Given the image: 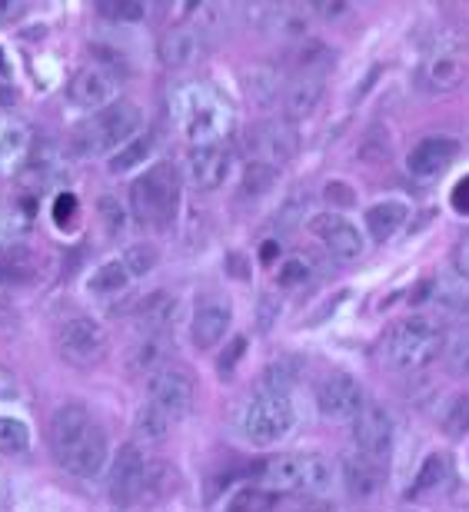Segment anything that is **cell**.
<instances>
[{
	"instance_id": "cell-1",
	"label": "cell",
	"mask_w": 469,
	"mask_h": 512,
	"mask_svg": "<svg viewBox=\"0 0 469 512\" xmlns=\"http://www.w3.org/2000/svg\"><path fill=\"white\" fill-rule=\"evenodd\" d=\"M50 449L54 459L77 479H97L107 469L110 439L87 406L67 403L50 419Z\"/></svg>"
},
{
	"instance_id": "cell-2",
	"label": "cell",
	"mask_w": 469,
	"mask_h": 512,
	"mask_svg": "<svg viewBox=\"0 0 469 512\" xmlns=\"http://www.w3.org/2000/svg\"><path fill=\"white\" fill-rule=\"evenodd\" d=\"M140 127H144L140 107L130 104V100H117V104H110L107 110H97L84 124H77V130L70 133L67 147L80 160L107 157V153H117L120 147H127L140 133Z\"/></svg>"
},
{
	"instance_id": "cell-3",
	"label": "cell",
	"mask_w": 469,
	"mask_h": 512,
	"mask_svg": "<svg viewBox=\"0 0 469 512\" xmlns=\"http://www.w3.org/2000/svg\"><path fill=\"white\" fill-rule=\"evenodd\" d=\"M177 120L180 130L193 147H207L220 143L233 130V107L230 100L210 84H190L177 94Z\"/></svg>"
},
{
	"instance_id": "cell-4",
	"label": "cell",
	"mask_w": 469,
	"mask_h": 512,
	"mask_svg": "<svg viewBox=\"0 0 469 512\" xmlns=\"http://www.w3.org/2000/svg\"><path fill=\"white\" fill-rule=\"evenodd\" d=\"M446 336L433 320L426 316H410V320H400L396 326H390V333L383 336L380 343V356L390 370L400 373H413L430 366L436 356L443 353Z\"/></svg>"
},
{
	"instance_id": "cell-5",
	"label": "cell",
	"mask_w": 469,
	"mask_h": 512,
	"mask_svg": "<svg viewBox=\"0 0 469 512\" xmlns=\"http://www.w3.org/2000/svg\"><path fill=\"white\" fill-rule=\"evenodd\" d=\"M180 207V173L173 163H154L130 183V213L147 227H170Z\"/></svg>"
},
{
	"instance_id": "cell-6",
	"label": "cell",
	"mask_w": 469,
	"mask_h": 512,
	"mask_svg": "<svg viewBox=\"0 0 469 512\" xmlns=\"http://www.w3.org/2000/svg\"><path fill=\"white\" fill-rule=\"evenodd\" d=\"M293 426H297V409H293L290 396L257 393L237 413L240 436L253 446H280L293 433Z\"/></svg>"
},
{
	"instance_id": "cell-7",
	"label": "cell",
	"mask_w": 469,
	"mask_h": 512,
	"mask_svg": "<svg viewBox=\"0 0 469 512\" xmlns=\"http://www.w3.org/2000/svg\"><path fill=\"white\" fill-rule=\"evenodd\" d=\"M466 77H469V50L453 34H443L436 44H430V50L420 60V70H416V84L433 97L460 90L466 84Z\"/></svg>"
},
{
	"instance_id": "cell-8",
	"label": "cell",
	"mask_w": 469,
	"mask_h": 512,
	"mask_svg": "<svg viewBox=\"0 0 469 512\" xmlns=\"http://www.w3.org/2000/svg\"><path fill=\"white\" fill-rule=\"evenodd\" d=\"M54 343H57V353L64 356L70 366H77V370H94L110 353V336L104 330V323L84 313H74V316H67V320H60Z\"/></svg>"
},
{
	"instance_id": "cell-9",
	"label": "cell",
	"mask_w": 469,
	"mask_h": 512,
	"mask_svg": "<svg viewBox=\"0 0 469 512\" xmlns=\"http://www.w3.org/2000/svg\"><path fill=\"white\" fill-rule=\"evenodd\" d=\"M243 153L250 163H267L280 170L300 153V133L290 120H263L243 133Z\"/></svg>"
},
{
	"instance_id": "cell-10",
	"label": "cell",
	"mask_w": 469,
	"mask_h": 512,
	"mask_svg": "<svg viewBox=\"0 0 469 512\" xmlns=\"http://www.w3.org/2000/svg\"><path fill=\"white\" fill-rule=\"evenodd\" d=\"M316 406H320V416L330 419V423H350L360 416V409L366 406V393L356 376L333 370L326 373L320 386H316Z\"/></svg>"
},
{
	"instance_id": "cell-11",
	"label": "cell",
	"mask_w": 469,
	"mask_h": 512,
	"mask_svg": "<svg viewBox=\"0 0 469 512\" xmlns=\"http://www.w3.org/2000/svg\"><path fill=\"white\" fill-rule=\"evenodd\" d=\"M147 403H154L177 423V419L187 416L193 403H197V383H193V376L187 370L170 363L147 380Z\"/></svg>"
},
{
	"instance_id": "cell-12",
	"label": "cell",
	"mask_w": 469,
	"mask_h": 512,
	"mask_svg": "<svg viewBox=\"0 0 469 512\" xmlns=\"http://www.w3.org/2000/svg\"><path fill=\"white\" fill-rule=\"evenodd\" d=\"M117 94H120V74H114L110 67L104 64H84L70 77L67 84V97L70 104H77L80 110H107L110 104H117Z\"/></svg>"
},
{
	"instance_id": "cell-13",
	"label": "cell",
	"mask_w": 469,
	"mask_h": 512,
	"mask_svg": "<svg viewBox=\"0 0 469 512\" xmlns=\"http://www.w3.org/2000/svg\"><path fill=\"white\" fill-rule=\"evenodd\" d=\"M147 489H150V463L137 446H124L114 459V469H110V499L117 506H134L140 503V496Z\"/></svg>"
},
{
	"instance_id": "cell-14",
	"label": "cell",
	"mask_w": 469,
	"mask_h": 512,
	"mask_svg": "<svg viewBox=\"0 0 469 512\" xmlns=\"http://www.w3.org/2000/svg\"><path fill=\"white\" fill-rule=\"evenodd\" d=\"M310 233L333 260H356V256H363L366 250L360 230L336 210H323V213H316V217H310Z\"/></svg>"
},
{
	"instance_id": "cell-15",
	"label": "cell",
	"mask_w": 469,
	"mask_h": 512,
	"mask_svg": "<svg viewBox=\"0 0 469 512\" xmlns=\"http://www.w3.org/2000/svg\"><path fill=\"white\" fill-rule=\"evenodd\" d=\"M353 443H356V453L370 456L373 463H386V456H390L393 419L380 403H373V399H366L360 416L353 419Z\"/></svg>"
},
{
	"instance_id": "cell-16",
	"label": "cell",
	"mask_w": 469,
	"mask_h": 512,
	"mask_svg": "<svg viewBox=\"0 0 469 512\" xmlns=\"http://www.w3.org/2000/svg\"><path fill=\"white\" fill-rule=\"evenodd\" d=\"M203 47H207V34L200 27H193L190 20H177L160 34L157 57L167 70H187L203 57Z\"/></svg>"
},
{
	"instance_id": "cell-17",
	"label": "cell",
	"mask_w": 469,
	"mask_h": 512,
	"mask_svg": "<svg viewBox=\"0 0 469 512\" xmlns=\"http://www.w3.org/2000/svg\"><path fill=\"white\" fill-rule=\"evenodd\" d=\"M183 173L197 190H220L233 173V150L223 143H207V147H190Z\"/></svg>"
},
{
	"instance_id": "cell-18",
	"label": "cell",
	"mask_w": 469,
	"mask_h": 512,
	"mask_svg": "<svg viewBox=\"0 0 469 512\" xmlns=\"http://www.w3.org/2000/svg\"><path fill=\"white\" fill-rule=\"evenodd\" d=\"M456 157H460V143L453 137H426L410 150L406 170L416 180H436L453 167Z\"/></svg>"
},
{
	"instance_id": "cell-19",
	"label": "cell",
	"mask_w": 469,
	"mask_h": 512,
	"mask_svg": "<svg viewBox=\"0 0 469 512\" xmlns=\"http://www.w3.org/2000/svg\"><path fill=\"white\" fill-rule=\"evenodd\" d=\"M233 323V306L230 300H223V296H207L197 313H193V323H190V340L197 350H210V346H217L223 336H227Z\"/></svg>"
},
{
	"instance_id": "cell-20",
	"label": "cell",
	"mask_w": 469,
	"mask_h": 512,
	"mask_svg": "<svg viewBox=\"0 0 469 512\" xmlns=\"http://www.w3.org/2000/svg\"><path fill=\"white\" fill-rule=\"evenodd\" d=\"M340 473H343L346 496H350V499H360V503H366V499H373V496L383 489V463H373L370 456L356 453V449H353L350 456H343Z\"/></svg>"
},
{
	"instance_id": "cell-21",
	"label": "cell",
	"mask_w": 469,
	"mask_h": 512,
	"mask_svg": "<svg viewBox=\"0 0 469 512\" xmlns=\"http://www.w3.org/2000/svg\"><path fill=\"white\" fill-rule=\"evenodd\" d=\"M303 459H307V453L270 456L267 463H260V486H267L277 496L303 493Z\"/></svg>"
},
{
	"instance_id": "cell-22",
	"label": "cell",
	"mask_w": 469,
	"mask_h": 512,
	"mask_svg": "<svg viewBox=\"0 0 469 512\" xmlns=\"http://www.w3.org/2000/svg\"><path fill=\"white\" fill-rule=\"evenodd\" d=\"M177 313H180V300L173 296L170 290H154L147 293L144 300L137 303V326L144 330L147 336H163L177 323Z\"/></svg>"
},
{
	"instance_id": "cell-23",
	"label": "cell",
	"mask_w": 469,
	"mask_h": 512,
	"mask_svg": "<svg viewBox=\"0 0 469 512\" xmlns=\"http://www.w3.org/2000/svg\"><path fill=\"white\" fill-rule=\"evenodd\" d=\"M30 143H34V133H30L27 120L0 110V170H14L20 163H27Z\"/></svg>"
},
{
	"instance_id": "cell-24",
	"label": "cell",
	"mask_w": 469,
	"mask_h": 512,
	"mask_svg": "<svg viewBox=\"0 0 469 512\" xmlns=\"http://www.w3.org/2000/svg\"><path fill=\"white\" fill-rule=\"evenodd\" d=\"M326 84L316 77H297L293 84L283 90V120L297 124V120H307L316 114V107L323 104Z\"/></svg>"
},
{
	"instance_id": "cell-25",
	"label": "cell",
	"mask_w": 469,
	"mask_h": 512,
	"mask_svg": "<svg viewBox=\"0 0 469 512\" xmlns=\"http://www.w3.org/2000/svg\"><path fill=\"white\" fill-rule=\"evenodd\" d=\"M406 217H410V207H406L403 200H383V203H373L363 220H366V233L383 243L400 233Z\"/></svg>"
},
{
	"instance_id": "cell-26",
	"label": "cell",
	"mask_w": 469,
	"mask_h": 512,
	"mask_svg": "<svg viewBox=\"0 0 469 512\" xmlns=\"http://www.w3.org/2000/svg\"><path fill=\"white\" fill-rule=\"evenodd\" d=\"M167 356H170V343H167V336H147V340H140L134 350H130L127 356V370L134 373V376H154L157 370H163V366H170L167 363Z\"/></svg>"
},
{
	"instance_id": "cell-27",
	"label": "cell",
	"mask_w": 469,
	"mask_h": 512,
	"mask_svg": "<svg viewBox=\"0 0 469 512\" xmlns=\"http://www.w3.org/2000/svg\"><path fill=\"white\" fill-rule=\"evenodd\" d=\"M170 429H173V419L163 413V409H157L154 403H144L137 409V416H134L137 443H147V446L163 443V439L170 436Z\"/></svg>"
},
{
	"instance_id": "cell-28",
	"label": "cell",
	"mask_w": 469,
	"mask_h": 512,
	"mask_svg": "<svg viewBox=\"0 0 469 512\" xmlns=\"http://www.w3.org/2000/svg\"><path fill=\"white\" fill-rule=\"evenodd\" d=\"M130 270H127V263H124V256H117V260H107V263H100L94 273H90V293H97V296H110V293H120V290H127L130 286Z\"/></svg>"
},
{
	"instance_id": "cell-29",
	"label": "cell",
	"mask_w": 469,
	"mask_h": 512,
	"mask_svg": "<svg viewBox=\"0 0 469 512\" xmlns=\"http://www.w3.org/2000/svg\"><path fill=\"white\" fill-rule=\"evenodd\" d=\"M333 64H336V54L326 44H303L300 50H293V67L300 70V77L323 80V74Z\"/></svg>"
},
{
	"instance_id": "cell-30",
	"label": "cell",
	"mask_w": 469,
	"mask_h": 512,
	"mask_svg": "<svg viewBox=\"0 0 469 512\" xmlns=\"http://www.w3.org/2000/svg\"><path fill=\"white\" fill-rule=\"evenodd\" d=\"M150 153H154V133H144L140 130L134 140L127 143V147H120L114 157H110V173H127V170H134L140 167Z\"/></svg>"
},
{
	"instance_id": "cell-31",
	"label": "cell",
	"mask_w": 469,
	"mask_h": 512,
	"mask_svg": "<svg viewBox=\"0 0 469 512\" xmlns=\"http://www.w3.org/2000/svg\"><path fill=\"white\" fill-rule=\"evenodd\" d=\"M330 486H333V463L320 453H307V459H303V493L316 499Z\"/></svg>"
},
{
	"instance_id": "cell-32",
	"label": "cell",
	"mask_w": 469,
	"mask_h": 512,
	"mask_svg": "<svg viewBox=\"0 0 469 512\" xmlns=\"http://www.w3.org/2000/svg\"><path fill=\"white\" fill-rule=\"evenodd\" d=\"M440 429L450 439H463L469 433V393H456L450 403L443 406Z\"/></svg>"
},
{
	"instance_id": "cell-33",
	"label": "cell",
	"mask_w": 469,
	"mask_h": 512,
	"mask_svg": "<svg viewBox=\"0 0 469 512\" xmlns=\"http://www.w3.org/2000/svg\"><path fill=\"white\" fill-rule=\"evenodd\" d=\"M277 506V493H270L267 486L253 483L240 493H233V499L227 503V512H270Z\"/></svg>"
},
{
	"instance_id": "cell-34",
	"label": "cell",
	"mask_w": 469,
	"mask_h": 512,
	"mask_svg": "<svg viewBox=\"0 0 469 512\" xmlns=\"http://www.w3.org/2000/svg\"><path fill=\"white\" fill-rule=\"evenodd\" d=\"M280 180V170L277 167H267V163H250L247 170H243V183H240V193L243 197H263V193L273 190V183Z\"/></svg>"
},
{
	"instance_id": "cell-35",
	"label": "cell",
	"mask_w": 469,
	"mask_h": 512,
	"mask_svg": "<svg viewBox=\"0 0 469 512\" xmlns=\"http://www.w3.org/2000/svg\"><path fill=\"white\" fill-rule=\"evenodd\" d=\"M30 446V429L24 419L17 416H0V456L24 453Z\"/></svg>"
},
{
	"instance_id": "cell-36",
	"label": "cell",
	"mask_w": 469,
	"mask_h": 512,
	"mask_svg": "<svg viewBox=\"0 0 469 512\" xmlns=\"http://www.w3.org/2000/svg\"><path fill=\"white\" fill-rule=\"evenodd\" d=\"M37 280V270H34V263L24 260L17 250L14 256H7V260H0V286L4 290H17V286H30Z\"/></svg>"
},
{
	"instance_id": "cell-37",
	"label": "cell",
	"mask_w": 469,
	"mask_h": 512,
	"mask_svg": "<svg viewBox=\"0 0 469 512\" xmlns=\"http://www.w3.org/2000/svg\"><path fill=\"white\" fill-rule=\"evenodd\" d=\"M316 266L310 256H290V260L280 263L277 270V283L283 286V290H300V286H307L313 280Z\"/></svg>"
},
{
	"instance_id": "cell-38",
	"label": "cell",
	"mask_w": 469,
	"mask_h": 512,
	"mask_svg": "<svg viewBox=\"0 0 469 512\" xmlns=\"http://www.w3.org/2000/svg\"><path fill=\"white\" fill-rule=\"evenodd\" d=\"M446 476H450V459L440 456V453L426 456V463L420 466V476H416V483L410 486V496H420V493H426V489H436Z\"/></svg>"
},
{
	"instance_id": "cell-39",
	"label": "cell",
	"mask_w": 469,
	"mask_h": 512,
	"mask_svg": "<svg viewBox=\"0 0 469 512\" xmlns=\"http://www.w3.org/2000/svg\"><path fill=\"white\" fill-rule=\"evenodd\" d=\"M297 383V370H293V363H270L267 373L260 376V393H273V396H287L290 386Z\"/></svg>"
},
{
	"instance_id": "cell-40",
	"label": "cell",
	"mask_w": 469,
	"mask_h": 512,
	"mask_svg": "<svg viewBox=\"0 0 469 512\" xmlns=\"http://www.w3.org/2000/svg\"><path fill=\"white\" fill-rule=\"evenodd\" d=\"M124 263H127L130 276L140 280V276H147L160 263V253L154 243H134L130 250H124Z\"/></svg>"
},
{
	"instance_id": "cell-41",
	"label": "cell",
	"mask_w": 469,
	"mask_h": 512,
	"mask_svg": "<svg viewBox=\"0 0 469 512\" xmlns=\"http://www.w3.org/2000/svg\"><path fill=\"white\" fill-rule=\"evenodd\" d=\"M443 356H446V366H450L453 373H469V326L456 330L450 340H446Z\"/></svg>"
},
{
	"instance_id": "cell-42",
	"label": "cell",
	"mask_w": 469,
	"mask_h": 512,
	"mask_svg": "<svg viewBox=\"0 0 469 512\" xmlns=\"http://www.w3.org/2000/svg\"><path fill=\"white\" fill-rule=\"evenodd\" d=\"M97 14L114 20V24H140V20L147 17V4H137V0H117V4H100Z\"/></svg>"
},
{
	"instance_id": "cell-43",
	"label": "cell",
	"mask_w": 469,
	"mask_h": 512,
	"mask_svg": "<svg viewBox=\"0 0 469 512\" xmlns=\"http://www.w3.org/2000/svg\"><path fill=\"white\" fill-rule=\"evenodd\" d=\"M77 197L74 193H57V200H54V223L60 230H67V227H74L77 223Z\"/></svg>"
},
{
	"instance_id": "cell-44",
	"label": "cell",
	"mask_w": 469,
	"mask_h": 512,
	"mask_svg": "<svg viewBox=\"0 0 469 512\" xmlns=\"http://www.w3.org/2000/svg\"><path fill=\"white\" fill-rule=\"evenodd\" d=\"M100 217H104V223H107V233L110 237H117L120 230H124V223H127V217H124V207L114 200V197H100Z\"/></svg>"
},
{
	"instance_id": "cell-45",
	"label": "cell",
	"mask_w": 469,
	"mask_h": 512,
	"mask_svg": "<svg viewBox=\"0 0 469 512\" xmlns=\"http://www.w3.org/2000/svg\"><path fill=\"white\" fill-rule=\"evenodd\" d=\"M303 210H307V197H293L283 203V210H280V217H277V227H297L300 217H303Z\"/></svg>"
},
{
	"instance_id": "cell-46",
	"label": "cell",
	"mask_w": 469,
	"mask_h": 512,
	"mask_svg": "<svg viewBox=\"0 0 469 512\" xmlns=\"http://www.w3.org/2000/svg\"><path fill=\"white\" fill-rule=\"evenodd\" d=\"M326 200L333 203V210H346V207H353V203H356L353 190L346 187L343 180H333L330 187H326Z\"/></svg>"
},
{
	"instance_id": "cell-47",
	"label": "cell",
	"mask_w": 469,
	"mask_h": 512,
	"mask_svg": "<svg viewBox=\"0 0 469 512\" xmlns=\"http://www.w3.org/2000/svg\"><path fill=\"white\" fill-rule=\"evenodd\" d=\"M243 350H247V340H243V336H237V340L230 343V350L220 356V376H230L233 373V366H237V360L243 356Z\"/></svg>"
},
{
	"instance_id": "cell-48",
	"label": "cell",
	"mask_w": 469,
	"mask_h": 512,
	"mask_svg": "<svg viewBox=\"0 0 469 512\" xmlns=\"http://www.w3.org/2000/svg\"><path fill=\"white\" fill-rule=\"evenodd\" d=\"M453 266H456V273H460V280L469 283V233L466 237L456 243V250H453Z\"/></svg>"
},
{
	"instance_id": "cell-49",
	"label": "cell",
	"mask_w": 469,
	"mask_h": 512,
	"mask_svg": "<svg viewBox=\"0 0 469 512\" xmlns=\"http://www.w3.org/2000/svg\"><path fill=\"white\" fill-rule=\"evenodd\" d=\"M450 203H453V210H456V213H463V217H469V177H463V180L453 187Z\"/></svg>"
},
{
	"instance_id": "cell-50",
	"label": "cell",
	"mask_w": 469,
	"mask_h": 512,
	"mask_svg": "<svg viewBox=\"0 0 469 512\" xmlns=\"http://www.w3.org/2000/svg\"><path fill=\"white\" fill-rule=\"evenodd\" d=\"M17 380H14V373L7 370L4 363H0V403H10V399H17Z\"/></svg>"
},
{
	"instance_id": "cell-51",
	"label": "cell",
	"mask_w": 469,
	"mask_h": 512,
	"mask_svg": "<svg viewBox=\"0 0 469 512\" xmlns=\"http://www.w3.org/2000/svg\"><path fill=\"white\" fill-rule=\"evenodd\" d=\"M310 10H313V14L326 17V20H336V17L350 14V4H340V0H333V4H313Z\"/></svg>"
},
{
	"instance_id": "cell-52",
	"label": "cell",
	"mask_w": 469,
	"mask_h": 512,
	"mask_svg": "<svg viewBox=\"0 0 469 512\" xmlns=\"http://www.w3.org/2000/svg\"><path fill=\"white\" fill-rule=\"evenodd\" d=\"M297 512H336V506L330 503V499H323V496H316V499H307Z\"/></svg>"
},
{
	"instance_id": "cell-53",
	"label": "cell",
	"mask_w": 469,
	"mask_h": 512,
	"mask_svg": "<svg viewBox=\"0 0 469 512\" xmlns=\"http://www.w3.org/2000/svg\"><path fill=\"white\" fill-rule=\"evenodd\" d=\"M24 14V4H10V0H0V24H10L14 17Z\"/></svg>"
}]
</instances>
